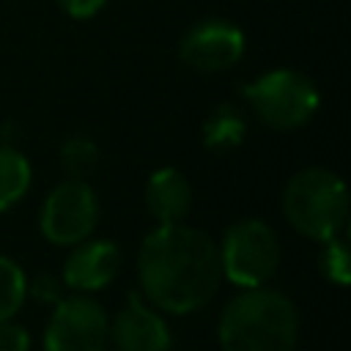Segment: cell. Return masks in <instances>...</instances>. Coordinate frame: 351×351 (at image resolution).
I'll return each instance as SVG.
<instances>
[{"mask_svg": "<svg viewBox=\"0 0 351 351\" xmlns=\"http://www.w3.org/2000/svg\"><path fill=\"white\" fill-rule=\"evenodd\" d=\"M137 280L143 299L159 313H197L217 296L222 282L217 241L184 222L156 225L140 241Z\"/></svg>", "mask_w": 351, "mask_h": 351, "instance_id": "obj_1", "label": "cell"}, {"mask_svg": "<svg viewBox=\"0 0 351 351\" xmlns=\"http://www.w3.org/2000/svg\"><path fill=\"white\" fill-rule=\"evenodd\" d=\"M222 351H296L299 310L282 291L239 288L217 321Z\"/></svg>", "mask_w": 351, "mask_h": 351, "instance_id": "obj_2", "label": "cell"}, {"mask_svg": "<svg viewBox=\"0 0 351 351\" xmlns=\"http://www.w3.org/2000/svg\"><path fill=\"white\" fill-rule=\"evenodd\" d=\"M282 214L296 233L313 241L335 239L348 222V189L329 167H302L282 186Z\"/></svg>", "mask_w": 351, "mask_h": 351, "instance_id": "obj_3", "label": "cell"}, {"mask_svg": "<svg viewBox=\"0 0 351 351\" xmlns=\"http://www.w3.org/2000/svg\"><path fill=\"white\" fill-rule=\"evenodd\" d=\"M241 96L261 123L277 132H293L313 121L321 107L315 82L296 69H271L241 85Z\"/></svg>", "mask_w": 351, "mask_h": 351, "instance_id": "obj_4", "label": "cell"}, {"mask_svg": "<svg viewBox=\"0 0 351 351\" xmlns=\"http://www.w3.org/2000/svg\"><path fill=\"white\" fill-rule=\"evenodd\" d=\"M217 250H219L222 280H228L236 288H258L277 274L280 239L274 228L258 217L233 222L225 230Z\"/></svg>", "mask_w": 351, "mask_h": 351, "instance_id": "obj_5", "label": "cell"}, {"mask_svg": "<svg viewBox=\"0 0 351 351\" xmlns=\"http://www.w3.org/2000/svg\"><path fill=\"white\" fill-rule=\"evenodd\" d=\"M99 197L88 178H66L44 197L38 230L52 247H74L99 225Z\"/></svg>", "mask_w": 351, "mask_h": 351, "instance_id": "obj_6", "label": "cell"}, {"mask_svg": "<svg viewBox=\"0 0 351 351\" xmlns=\"http://www.w3.org/2000/svg\"><path fill=\"white\" fill-rule=\"evenodd\" d=\"M110 315L88 293L63 296L47 321L44 351H107Z\"/></svg>", "mask_w": 351, "mask_h": 351, "instance_id": "obj_7", "label": "cell"}, {"mask_svg": "<svg viewBox=\"0 0 351 351\" xmlns=\"http://www.w3.org/2000/svg\"><path fill=\"white\" fill-rule=\"evenodd\" d=\"M244 30L228 19H203L192 25L178 44V58L200 71V74H217L230 66H236L244 55Z\"/></svg>", "mask_w": 351, "mask_h": 351, "instance_id": "obj_8", "label": "cell"}, {"mask_svg": "<svg viewBox=\"0 0 351 351\" xmlns=\"http://www.w3.org/2000/svg\"><path fill=\"white\" fill-rule=\"evenodd\" d=\"M110 337L118 351H173V332L154 304L140 291L126 293V304L110 324Z\"/></svg>", "mask_w": 351, "mask_h": 351, "instance_id": "obj_9", "label": "cell"}, {"mask_svg": "<svg viewBox=\"0 0 351 351\" xmlns=\"http://www.w3.org/2000/svg\"><path fill=\"white\" fill-rule=\"evenodd\" d=\"M123 255L112 239H82L71 247L63 263V285L74 293H93L107 288L121 271Z\"/></svg>", "mask_w": 351, "mask_h": 351, "instance_id": "obj_10", "label": "cell"}, {"mask_svg": "<svg viewBox=\"0 0 351 351\" xmlns=\"http://www.w3.org/2000/svg\"><path fill=\"white\" fill-rule=\"evenodd\" d=\"M145 208L156 225L184 222L192 211V186L176 167H159L145 181Z\"/></svg>", "mask_w": 351, "mask_h": 351, "instance_id": "obj_11", "label": "cell"}, {"mask_svg": "<svg viewBox=\"0 0 351 351\" xmlns=\"http://www.w3.org/2000/svg\"><path fill=\"white\" fill-rule=\"evenodd\" d=\"M33 167L14 145H0V214L11 211L30 189Z\"/></svg>", "mask_w": 351, "mask_h": 351, "instance_id": "obj_12", "label": "cell"}, {"mask_svg": "<svg viewBox=\"0 0 351 351\" xmlns=\"http://www.w3.org/2000/svg\"><path fill=\"white\" fill-rule=\"evenodd\" d=\"M247 134V121L236 104H217L203 121V143L211 151L236 148Z\"/></svg>", "mask_w": 351, "mask_h": 351, "instance_id": "obj_13", "label": "cell"}, {"mask_svg": "<svg viewBox=\"0 0 351 351\" xmlns=\"http://www.w3.org/2000/svg\"><path fill=\"white\" fill-rule=\"evenodd\" d=\"M27 299V274L25 269L8 258L0 255V321H11Z\"/></svg>", "mask_w": 351, "mask_h": 351, "instance_id": "obj_14", "label": "cell"}, {"mask_svg": "<svg viewBox=\"0 0 351 351\" xmlns=\"http://www.w3.org/2000/svg\"><path fill=\"white\" fill-rule=\"evenodd\" d=\"M60 165L69 178H88L99 165V145L88 134H71L60 145Z\"/></svg>", "mask_w": 351, "mask_h": 351, "instance_id": "obj_15", "label": "cell"}, {"mask_svg": "<svg viewBox=\"0 0 351 351\" xmlns=\"http://www.w3.org/2000/svg\"><path fill=\"white\" fill-rule=\"evenodd\" d=\"M321 255H318V269L324 274L326 282L346 288L351 282V258H348V241L340 236L321 241Z\"/></svg>", "mask_w": 351, "mask_h": 351, "instance_id": "obj_16", "label": "cell"}, {"mask_svg": "<svg viewBox=\"0 0 351 351\" xmlns=\"http://www.w3.org/2000/svg\"><path fill=\"white\" fill-rule=\"evenodd\" d=\"M66 285H63V280L60 277H55V274H38V277H33V280H27V296H33L36 302H44V304H49V307H55L66 293Z\"/></svg>", "mask_w": 351, "mask_h": 351, "instance_id": "obj_17", "label": "cell"}, {"mask_svg": "<svg viewBox=\"0 0 351 351\" xmlns=\"http://www.w3.org/2000/svg\"><path fill=\"white\" fill-rule=\"evenodd\" d=\"M0 351H30V332L22 324L0 321Z\"/></svg>", "mask_w": 351, "mask_h": 351, "instance_id": "obj_18", "label": "cell"}, {"mask_svg": "<svg viewBox=\"0 0 351 351\" xmlns=\"http://www.w3.org/2000/svg\"><path fill=\"white\" fill-rule=\"evenodd\" d=\"M58 5L71 19H90L107 5V0H58Z\"/></svg>", "mask_w": 351, "mask_h": 351, "instance_id": "obj_19", "label": "cell"}]
</instances>
